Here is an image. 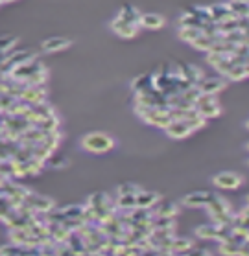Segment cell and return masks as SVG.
<instances>
[{"label": "cell", "instance_id": "5bb4252c", "mask_svg": "<svg viewBox=\"0 0 249 256\" xmlns=\"http://www.w3.org/2000/svg\"><path fill=\"white\" fill-rule=\"evenodd\" d=\"M220 252L227 256H238V254L247 256V244L238 245L232 240H223V242H220Z\"/></svg>", "mask_w": 249, "mask_h": 256}, {"label": "cell", "instance_id": "d6a6232c", "mask_svg": "<svg viewBox=\"0 0 249 256\" xmlns=\"http://www.w3.org/2000/svg\"><path fill=\"white\" fill-rule=\"evenodd\" d=\"M83 210H85L83 204H70V206L61 208V212L67 220H83Z\"/></svg>", "mask_w": 249, "mask_h": 256}, {"label": "cell", "instance_id": "8fae6325", "mask_svg": "<svg viewBox=\"0 0 249 256\" xmlns=\"http://www.w3.org/2000/svg\"><path fill=\"white\" fill-rule=\"evenodd\" d=\"M210 196H212V192H209V190H197V192H192V194H188V196H185V198H183V204H185V206H190V208H199V206H205V204H207Z\"/></svg>", "mask_w": 249, "mask_h": 256}, {"label": "cell", "instance_id": "f546056e", "mask_svg": "<svg viewBox=\"0 0 249 256\" xmlns=\"http://www.w3.org/2000/svg\"><path fill=\"white\" fill-rule=\"evenodd\" d=\"M221 39L232 42L234 46L238 44H247V32H240V30H234V32H229V34L221 35Z\"/></svg>", "mask_w": 249, "mask_h": 256}, {"label": "cell", "instance_id": "7a4b0ae2", "mask_svg": "<svg viewBox=\"0 0 249 256\" xmlns=\"http://www.w3.org/2000/svg\"><path fill=\"white\" fill-rule=\"evenodd\" d=\"M81 148L89 153H107L115 148V140L105 133H89L81 138Z\"/></svg>", "mask_w": 249, "mask_h": 256}, {"label": "cell", "instance_id": "4fadbf2b", "mask_svg": "<svg viewBox=\"0 0 249 256\" xmlns=\"http://www.w3.org/2000/svg\"><path fill=\"white\" fill-rule=\"evenodd\" d=\"M159 199H161V196L157 192H148V190H142V188L135 194V204L140 206V208H151Z\"/></svg>", "mask_w": 249, "mask_h": 256}, {"label": "cell", "instance_id": "6da1fadb", "mask_svg": "<svg viewBox=\"0 0 249 256\" xmlns=\"http://www.w3.org/2000/svg\"><path fill=\"white\" fill-rule=\"evenodd\" d=\"M205 208H207V212H209V216L212 218V222L216 225H231L232 212L231 204L227 203L225 198L212 194L210 199L207 201V204H205Z\"/></svg>", "mask_w": 249, "mask_h": 256}, {"label": "cell", "instance_id": "9a60e30c", "mask_svg": "<svg viewBox=\"0 0 249 256\" xmlns=\"http://www.w3.org/2000/svg\"><path fill=\"white\" fill-rule=\"evenodd\" d=\"M139 26L148 30H161L164 26V17L159 13H142L139 20Z\"/></svg>", "mask_w": 249, "mask_h": 256}, {"label": "cell", "instance_id": "836d02e7", "mask_svg": "<svg viewBox=\"0 0 249 256\" xmlns=\"http://www.w3.org/2000/svg\"><path fill=\"white\" fill-rule=\"evenodd\" d=\"M185 13H188V15H192V17H196L199 18L203 24L205 22H209L210 17H209V10L207 8H201V6H188L185 10Z\"/></svg>", "mask_w": 249, "mask_h": 256}, {"label": "cell", "instance_id": "83f0119b", "mask_svg": "<svg viewBox=\"0 0 249 256\" xmlns=\"http://www.w3.org/2000/svg\"><path fill=\"white\" fill-rule=\"evenodd\" d=\"M8 236H10V242H12V244L26 245L28 236H30V230L28 228H10Z\"/></svg>", "mask_w": 249, "mask_h": 256}, {"label": "cell", "instance_id": "44dd1931", "mask_svg": "<svg viewBox=\"0 0 249 256\" xmlns=\"http://www.w3.org/2000/svg\"><path fill=\"white\" fill-rule=\"evenodd\" d=\"M218 39H220V35H216V37H210V35L201 34L199 37H196V39H194L190 44L196 48V50H201V52H209L210 48H212V44H214Z\"/></svg>", "mask_w": 249, "mask_h": 256}, {"label": "cell", "instance_id": "9c48e42d", "mask_svg": "<svg viewBox=\"0 0 249 256\" xmlns=\"http://www.w3.org/2000/svg\"><path fill=\"white\" fill-rule=\"evenodd\" d=\"M177 66H179V68H177V74H179V78H183V80H186V82H190L192 85H197V83L203 80L201 68H199V66H196V64L179 63Z\"/></svg>", "mask_w": 249, "mask_h": 256}, {"label": "cell", "instance_id": "f1b7e54d", "mask_svg": "<svg viewBox=\"0 0 249 256\" xmlns=\"http://www.w3.org/2000/svg\"><path fill=\"white\" fill-rule=\"evenodd\" d=\"M115 206L122 212H129L133 210L137 204H135V196L133 194H124V196H118V201L115 203Z\"/></svg>", "mask_w": 249, "mask_h": 256}, {"label": "cell", "instance_id": "7402d4cb", "mask_svg": "<svg viewBox=\"0 0 249 256\" xmlns=\"http://www.w3.org/2000/svg\"><path fill=\"white\" fill-rule=\"evenodd\" d=\"M140 15H142V13H140L135 6H129V4L122 6L120 13H118V17H120L122 20H126V22H129V24H137V26H139Z\"/></svg>", "mask_w": 249, "mask_h": 256}, {"label": "cell", "instance_id": "e0dca14e", "mask_svg": "<svg viewBox=\"0 0 249 256\" xmlns=\"http://www.w3.org/2000/svg\"><path fill=\"white\" fill-rule=\"evenodd\" d=\"M207 10H209V17L212 22H221V20H225L229 17H234L231 10H229V6H227V2L225 4H212Z\"/></svg>", "mask_w": 249, "mask_h": 256}, {"label": "cell", "instance_id": "1f68e13d", "mask_svg": "<svg viewBox=\"0 0 249 256\" xmlns=\"http://www.w3.org/2000/svg\"><path fill=\"white\" fill-rule=\"evenodd\" d=\"M179 39H183L185 42H192L196 37L201 35V28H190V26H179Z\"/></svg>", "mask_w": 249, "mask_h": 256}, {"label": "cell", "instance_id": "8d00e7d4", "mask_svg": "<svg viewBox=\"0 0 249 256\" xmlns=\"http://www.w3.org/2000/svg\"><path fill=\"white\" fill-rule=\"evenodd\" d=\"M177 22H179V26H190V28H201L203 26V22L199 20V18L192 17V15H188V13H183Z\"/></svg>", "mask_w": 249, "mask_h": 256}, {"label": "cell", "instance_id": "cb8c5ba5", "mask_svg": "<svg viewBox=\"0 0 249 256\" xmlns=\"http://www.w3.org/2000/svg\"><path fill=\"white\" fill-rule=\"evenodd\" d=\"M107 204H113V203H111L109 196H107L105 192L93 194V196L87 199V206H91V208H94V210L104 208V206H107Z\"/></svg>", "mask_w": 249, "mask_h": 256}, {"label": "cell", "instance_id": "d590c367", "mask_svg": "<svg viewBox=\"0 0 249 256\" xmlns=\"http://www.w3.org/2000/svg\"><path fill=\"white\" fill-rule=\"evenodd\" d=\"M15 44H17V37H12V35H4V37H0V56H4V58H6L8 52H10Z\"/></svg>", "mask_w": 249, "mask_h": 256}, {"label": "cell", "instance_id": "52a82bcc", "mask_svg": "<svg viewBox=\"0 0 249 256\" xmlns=\"http://www.w3.org/2000/svg\"><path fill=\"white\" fill-rule=\"evenodd\" d=\"M41 66H43V64L37 61V58H34L32 61H28V63L21 64V66H15L8 76L12 78V80H17V82H26V80L34 74L35 70L41 68Z\"/></svg>", "mask_w": 249, "mask_h": 256}, {"label": "cell", "instance_id": "5b68a950", "mask_svg": "<svg viewBox=\"0 0 249 256\" xmlns=\"http://www.w3.org/2000/svg\"><path fill=\"white\" fill-rule=\"evenodd\" d=\"M26 203L30 204V208L34 210V212H50L52 208H56V203H54L52 198H47V196H39V194H34L30 192L24 199Z\"/></svg>", "mask_w": 249, "mask_h": 256}, {"label": "cell", "instance_id": "ab89813d", "mask_svg": "<svg viewBox=\"0 0 249 256\" xmlns=\"http://www.w3.org/2000/svg\"><path fill=\"white\" fill-rule=\"evenodd\" d=\"M140 190V186H137V184H133V182H124V184H120L118 186V196H124V194H137Z\"/></svg>", "mask_w": 249, "mask_h": 256}, {"label": "cell", "instance_id": "d4e9b609", "mask_svg": "<svg viewBox=\"0 0 249 256\" xmlns=\"http://www.w3.org/2000/svg\"><path fill=\"white\" fill-rule=\"evenodd\" d=\"M227 6H229V10H231V13L234 17H245L249 13L247 0H229Z\"/></svg>", "mask_w": 249, "mask_h": 256}, {"label": "cell", "instance_id": "30bf717a", "mask_svg": "<svg viewBox=\"0 0 249 256\" xmlns=\"http://www.w3.org/2000/svg\"><path fill=\"white\" fill-rule=\"evenodd\" d=\"M164 131H166V134H168L170 138H186L188 134L192 133V129L188 128V124L185 122V120H172V122L164 128Z\"/></svg>", "mask_w": 249, "mask_h": 256}, {"label": "cell", "instance_id": "b9f144b4", "mask_svg": "<svg viewBox=\"0 0 249 256\" xmlns=\"http://www.w3.org/2000/svg\"><path fill=\"white\" fill-rule=\"evenodd\" d=\"M192 250H194V247H192ZM194 252H196V254H210V250H207V249H196Z\"/></svg>", "mask_w": 249, "mask_h": 256}, {"label": "cell", "instance_id": "4dcf8cb0", "mask_svg": "<svg viewBox=\"0 0 249 256\" xmlns=\"http://www.w3.org/2000/svg\"><path fill=\"white\" fill-rule=\"evenodd\" d=\"M47 82H48L47 66H41V68H37L34 74L26 80V83H28V85H47Z\"/></svg>", "mask_w": 249, "mask_h": 256}, {"label": "cell", "instance_id": "d6986e66", "mask_svg": "<svg viewBox=\"0 0 249 256\" xmlns=\"http://www.w3.org/2000/svg\"><path fill=\"white\" fill-rule=\"evenodd\" d=\"M72 42L69 39H65V37H52V39H47V41L43 42V50L47 54H54V52H61L65 48H69Z\"/></svg>", "mask_w": 249, "mask_h": 256}, {"label": "cell", "instance_id": "8992f818", "mask_svg": "<svg viewBox=\"0 0 249 256\" xmlns=\"http://www.w3.org/2000/svg\"><path fill=\"white\" fill-rule=\"evenodd\" d=\"M21 100L28 105L47 102V85H26L24 92L21 94Z\"/></svg>", "mask_w": 249, "mask_h": 256}, {"label": "cell", "instance_id": "277c9868", "mask_svg": "<svg viewBox=\"0 0 249 256\" xmlns=\"http://www.w3.org/2000/svg\"><path fill=\"white\" fill-rule=\"evenodd\" d=\"M212 184L221 190H236L238 186H242V177L234 172H221L212 177Z\"/></svg>", "mask_w": 249, "mask_h": 256}, {"label": "cell", "instance_id": "e575fe53", "mask_svg": "<svg viewBox=\"0 0 249 256\" xmlns=\"http://www.w3.org/2000/svg\"><path fill=\"white\" fill-rule=\"evenodd\" d=\"M19 256V254H26V247L24 245H17V244H10V245H2L0 247V256Z\"/></svg>", "mask_w": 249, "mask_h": 256}, {"label": "cell", "instance_id": "7bdbcfd3", "mask_svg": "<svg viewBox=\"0 0 249 256\" xmlns=\"http://www.w3.org/2000/svg\"><path fill=\"white\" fill-rule=\"evenodd\" d=\"M4 2H13V0H0V4H4Z\"/></svg>", "mask_w": 249, "mask_h": 256}, {"label": "cell", "instance_id": "f35d334b", "mask_svg": "<svg viewBox=\"0 0 249 256\" xmlns=\"http://www.w3.org/2000/svg\"><path fill=\"white\" fill-rule=\"evenodd\" d=\"M232 66V63H231V59H229V56H225V58L221 59L220 63H216L214 64V68L218 70V72H220L221 76H225L227 72H229V68H231Z\"/></svg>", "mask_w": 249, "mask_h": 256}, {"label": "cell", "instance_id": "ffe728a7", "mask_svg": "<svg viewBox=\"0 0 249 256\" xmlns=\"http://www.w3.org/2000/svg\"><path fill=\"white\" fill-rule=\"evenodd\" d=\"M197 111H199V114H201L205 120H209V118H216L221 114V107L220 104H218V100H214V102H209V104H203L199 105V107H196Z\"/></svg>", "mask_w": 249, "mask_h": 256}, {"label": "cell", "instance_id": "7c38bea8", "mask_svg": "<svg viewBox=\"0 0 249 256\" xmlns=\"http://www.w3.org/2000/svg\"><path fill=\"white\" fill-rule=\"evenodd\" d=\"M197 88L203 94H218L225 88V82L221 78H205V80L197 83Z\"/></svg>", "mask_w": 249, "mask_h": 256}, {"label": "cell", "instance_id": "74e56055", "mask_svg": "<svg viewBox=\"0 0 249 256\" xmlns=\"http://www.w3.org/2000/svg\"><path fill=\"white\" fill-rule=\"evenodd\" d=\"M186 124H188V128L192 129V131H196V129H201V128H205V124H207V120L197 112L196 116H192V118H188V120H185Z\"/></svg>", "mask_w": 249, "mask_h": 256}, {"label": "cell", "instance_id": "ee69618b", "mask_svg": "<svg viewBox=\"0 0 249 256\" xmlns=\"http://www.w3.org/2000/svg\"><path fill=\"white\" fill-rule=\"evenodd\" d=\"M2 61H4V56H0V63H2Z\"/></svg>", "mask_w": 249, "mask_h": 256}, {"label": "cell", "instance_id": "4316f807", "mask_svg": "<svg viewBox=\"0 0 249 256\" xmlns=\"http://www.w3.org/2000/svg\"><path fill=\"white\" fill-rule=\"evenodd\" d=\"M216 234H218V225L216 223L196 227V236L199 240H216Z\"/></svg>", "mask_w": 249, "mask_h": 256}, {"label": "cell", "instance_id": "60d3db41", "mask_svg": "<svg viewBox=\"0 0 249 256\" xmlns=\"http://www.w3.org/2000/svg\"><path fill=\"white\" fill-rule=\"evenodd\" d=\"M45 162H48L50 166H54V168H61V166H67V160H65L63 157H52V155H50V157H48Z\"/></svg>", "mask_w": 249, "mask_h": 256}, {"label": "cell", "instance_id": "2e32d148", "mask_svg": "<svg viewBox=\"0 0 249 256\" xmlns=\"http://www.w3.org/2000/svg\"><path fill=\"white\" fill-rule=\"evenodd\" d=\"M151 208H153V212H151L153 216H168V218H175L177 212H179L175 203H172V201H161V199Z\"/></svg>", "mask_w": 249, "mask_h": 256}, {"label": "cell", "instance_id": "ba28073f", "mask_svg": "<svg viewBox=\"0 0 249 256\" xmlns=\"http://www.w3.org/2000/svg\"><path fill=\"white\" fill-rule=\"evenodd\" d=\"M111 28H113V32H115L118 37H122V39H133L135 35L139 34V26H137V24H129V22H126V20H122L120 17H116L115 20H113Z\"/></svg>", "mask_w": 249, "mask_h": 256}, {"label": "cell", "instance_id": "603a6c76", "mask_svg": "<svg viewBox=\"0 0 249 256\" xmlns=\"http://www.w3.org/2000/svg\"><path fill=\"white\" fill-rule=\"evenodd\" d=\"M247 68H249L247 64H232L231 68H229V72L225 74V78L231 80V82H242V80H245L249 76Z\"/></svg>", "mask_w": 249, "mask_h": 256}, {"label": "cell", "instance_id": "484cf974", "mask_svg": "<svg viewBox=\"0 0 249 256\" xmlns=\"http://www.w3.org/2000/svg\"><path fill=\"white\" fill-rule=\"evenodd\" d=\"M192 247H194V242L188 238H177V236H174V240H172V252L185 254V252H190Z\"/></svg>", "mask_w": 249, "mask_h": 256}, {"label": "cell", "instance_id": "ac0fdd59", "mask_svg": "<svg viewBox=\"0 0 249 256\" xmlns=\"http://www.w3.org/2000/svg\"><path fill=\"white\" fill-rule=\"evenodd\" d=\"M131 88L135 90V94H142L151 90V88H155V85H153V74H142V76L135 78L133 83H131Z\"/></svg>", "mask_w": 249, "mask_h": 256}, {"label": "cell", "instance_id": "3957f363", "mask_svg": "<svg viewBox=\"0 0 249 256\" xmlns=\"http://www.w3.org/2000/svg\"><path fill=\"white\" fill-rule=\"evenodd\" d=\"M168 109L170 107H153L142 120H144L148 126L164 129L170 122H172V118H170V114H168Z\"/></svg>", "mask_w": 249, "mask_h": 256}]
</instances>
